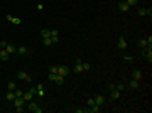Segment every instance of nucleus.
<instances>
[{
    "instance_id": "19",
    "label": "nucleus",
    "mask_w": 152,
    "mask_h": 113,
    "mask_svg": "<svg viewBox=\"0 0 152 113\" xmlns=\"http://www.w3.org/2000/svg\"><path fill=\"white\" fill-rule=\"evenodd\" d=\"M128 88H130V90H137V88H139V81H135V79H132V81L128 83Z\"/></svg>"
},
{
    "instance_id": "21",
    "label": "nucleus",
    "mask_w": 152,
    "mask_h": 113,
    "mask_svg": "<svg viewBox=\"0 0 152 113\" xmlns=\"http://www.w3.org/2000/svg\"><path fill=\"white\" fill-rule=\"evenodd\" d=\"M137 44H139L140 47H145V46H149V44H147V39H139V41H137ZM151 47H152V46H151Z\"/></svg>"
},
{
    "instance_id": "1",
    "label": "nucleus",
    "mask_w": 152,
    "mask_h": 113,
    "mask_svg": "<svg viewBox=\"0 0 152 113\" xmlns=\"http://www.w3.org/2000/svg\"><path fill=\"white\" fill-rule=\"evenodd\" d=\"M140 54L144 56V59H145V61H149V63H151V61H152V47H151V46L140 47Z\"/></svg>"
},
{
    "instance_id": "18",
    "label": "nucleus",
    "mask_w": 152,
    "mask_h": 113,
    "mask_svg": "<svg viewBox=\"0 0 152 113\" xmlns=\"http://www.w3.org/2000/svg\"><path fill=\"white\" fill-rule=\"evenodd\" d=\"M14 98H15V94H14V91H7V93H5V100H7V101H14Z\"/></svg>"
},
{
    "instance_id": "33",
    "label": "nucleus",
    "mask_w": 152,
    "mask_h": 113,
    "mask_svg": "<svg viewBox=\"0 0 152 113\" xmlns=\"http://www.w3.org/2000/svg\"><path fill=\"white\" fill-rule=\"evenodd\" d=\"M5 46H7V42H5V41H0V47H2V49H5Z\"/></svg>"
},
{
    "instance_id": "27",
    "label": "nucleus",
    "mask_w": 152,
    "mask_h": 113,
    "mask_svg": "<svg viewBox=\"0 0 152 113\" xmlns=\"http://www.w3.org/2000/svg\"><path fill=\"white\" fill-rule=\"evenodd\" d=\"M115 90H118V91H124V90H125V85H124V83H118V85L115 86Z\"/></svg>"
},
{
    "instance_id": "20",
    "label": "nucleus",
    "mask_w": 152,
    "mask_h": 113,
    "mask_svg": "<svg viewBox=\"0 0 152 113\" xmlns=\"http://www.w3.org/2000/svg\"><path fill=\"white\" fill-rule=\"evenodd\" d=\"M17 54H27V47H25V46L17 47Z\"/></svg>"
},
{
    "instance_id": "29",
    "label": "nucleus",
    "mask_w": 152,
    "mask_h": 113,
    "mask_svg": "<svg viewBox=\"0 0 152 113\" xmlns=\"http://www.w3.org/2000/svg\"><path fill=\"white\" fill-rule=\"evenodd\" d=\"M86 105H88V106H93V105H95V98H88V100H86Z\"/></svg>"
},
{
    "instance_id": "4",
    "label": "nucleus",
    "mask_w": 152,
    "mask_h": 113,
    "mask_svg": "<svg viewBox=\"0 0 152 113\" xmlns=\"http://www.w3.org/2000/svg\"><path fill=\"white\" fill-rule=\"evenodd\" d=\"M34 94H36V86H34V88H30L27 93H24V96H22V98H24V100H25V103H27V101H30V100H32V96H34Z\"/></svg>"
},
{
    "instance_id": "30",
    "label": "nucleus",
    "mask_w": 152,
    "mask_h": 113,
    "mask_svg": "<svg viewBox=\"0 0 152 113\" xmlns=\"http://www.w3.org/2000/svg\"><path fill=\"white\" fill-rule=\"evenodd\" d=\"M125 3H127L128 7H132V5H135V3H137V0H125Z\"/></svg>"
},
{
    "instance_id": "14",
    "label": "nucleus",
    "mask_w": 152,
    "mask_h": 113,
    "mask_svg": "<svg viewBox=\"0 0 152 113\" xmlns=\"http://www.w3.org/2000/svg\"><path fill=\"white\" fill-rule=\"evenodd\" d=\"M5 51H7L9 54H15V52H17V47H14V44H7V46H5Z\"/></svg>"
},
{
    "instance_id": "15",
    "label": "nucleus",
    "mask_w": 152,
    "mask_h": 113,
    "mask_svg": "<svg viewBox=\"0 0 152 113\" xmlns=\"http://www.w3.org/2000/svg\"><path fill=\"white\" fill-rule=\"evenodd\" d=\"M9 52H7V51H5V49H2V51H0V61H7V59H9Z\"/></svg>"
},
{
    "instance_id": "2",
    "label": "nucleus",
    "mask_w": 152,
    "mask_h": 113,
    "mask_svg": "<svg viewBox=\"0 0 152 113\" xmlns=\"http://www.w3.org/2000/svg\"><path fill=\"white\" fill-rule=\"evenodd\" d=\"M24 105H25V100H24L22 96H20V98H14V106H15V110L19 113L24 110Z\"/></svg>"
},
{
    "instance_id": "11",
    "label": "nucleus",
    "mask_w": 152,
    "mask_h": 113,
    "mask_svg": "<svg viewBox=\"0 0 152 113\" xmlns=\"http://www.w3.org/2000/svg\"><path fill=\"white\" fill-rule=\"evenodd\" d=\"M100 110H101V106H98V105H93V106H90V108H86L85 112H88V113H98L100 112Z\"/></svg>"
},
{
    "instance_id": "8",
    "label": "nucleus",
    "mask_w": 152,
    "mask_h": 113,
    "mask_svg": "<svg viewBox=\"0 0 152 113\" xmlns=\"http://www.w3.org/2000/svg\"><path fill=\"white\" fill-rule=\"evenodd\" d=\"M95 103L98 105V106H103L105 105V96L103 94H96L95 96Z\"/></svg>"
},
{
    "instance_id": "23",
    "label": "nucleus",
    "mask_w": 152,
    "mask_h": 113,
    "mask_svg": "<svg viewBox=\"0 0 152 113\" xmlns=\"http://www.w3.org/2000/svg\"><path fill=\"white\" fill-rule=\"evenodd\" d=\"M81 64H83V63H81ZM81 64H76V66L73 68V71H75V73H78V74H79V73L83 71V66H81Z\"/></svg>"
},
{
    "instance_id": "6",
    "label": "nucleus",
    "mask_w": 152,
    "mask_h": 113,
    "mask_svg": "<svg viewBox=\"0 0 152 113\" xmlns=\"http://www.w3.org/2000/svg\"><path fill=\"white\" fill-rule=\"evenodd\" d=\"M7 20L12 22L14 25H20V24H22V20H20L19 17H14V15H7Z\"/></svg>"
},
{
    "instance_id": "22",
    "label": "nucleus",
    "mask_w": 152,
    "mask_h": 113,
    "mask_svg": "<svg viewBox=\"0 0 152 113\" xmlns=\"http://www.w3.org/2000/svg\"><path fill=\"white\" fill-rule=\"evenodd\" d=\"M41 36H42V37H51V30H48V29H42V30H41Z\"/></svg>"
},
{
    "instance_id": "12",
    "label": "nucleus",
    "mask_w": 152,
    "mask_h": 113,
    "mask_svg": "<svg viewBox=\"0 0 152 113\" xmlns=\"http://www.w3.org/2000/svg\"><path fill=\"white\" fill-rule=\"evenodd\" d=\"M118 9L122 10V12H128V9H130V7L125 3V0H120V2H118Z\"/></svg>"
},
{
    "instance_id": "26",
    "label": "nucleus",
    "mask_w": 152,
    "mask_h": 113,
    "mask_svg": "<svg viewBox=\"0 0 152 113\" xmlns=\"http://www.w3.org/2000/svg\"><path fill=\"white\" fill-rule=\"evenodd\" d=\"M14 94H15V98H20V96H24V91H22V90H15Z\"/></svg>"
},
{
    "instance_id": "5",
    "label": "nucleus",
    "mask_w": 152,
    "mask_h": 113,
    "mask_svg": "<svg viewBox=\"0 0 152 113\" xmlns=\"http://www.w3.org/2000/svg\"><path fill=\"white\" fill-rule=\"evenodd\" d=\"M57 74H61V76L66 78V76L69 74V68L68 66H57Z\"/></svg>"
},
{
    "instance_id": "13",
    "label": "nucleus",
    "mask_w": 152,
    "mask_h": 113,
    "mask_svg": "<svg viewBox=\"0 0 152 113\" xmlns=\"http://www.w3.org/2000/svg\"><path fill=\"white\" fill-rule=\"evenodd\" d=\"M117 46H118V49H120V51H124V49H127V41H125L124 37H120V39H118V44H117Z\"/></svg>"
},
{
    "instance_id": "25",
    "label": "nucleus",
    "mask_w": 152,
    "mask_h": 113,
    "mask_svg": "<svg viewBox=\"0 0 152 113\" xmlns=\"http://www.w3.org/2000/svg\"><path fill=\"white\" fill-rule=\"evenodd\" d=\"M9 90H10V91H15V90H17V85H15L14 81H10V83H9Z\"/></svg>"
},
{
    "instance_id": "28",
    "label": "nucleus",
    "mask_w": 152,
    "mask_h": 113,
    "mask_svg": "<svg viewBox=\"0 0 152 113\" xmlns=\"http://www.w3.org/2000/svg\"><path fill=\"white\" fill-rule=\"evenodd\" d=\"M81 66H83V71H90V69H91V66H90V63H83Z\"/></svg>"
},
{
    "instance_id": "16",
    "label": "nucleus",
    "mask_w": 152,
    "mask_h": 113,
    "mask_svg": "<svg viewBox=\"0 0 152 113\" xmlns=\"http://www.w3.org/2000/svg\"><path fill=\"white\" fill-rule=\"evenodd\" d=\"M36 94H37V96H41V98L44 96V88H42V85H37V86H36Z\"/></svg>"
},
{
    "instance_id": "35",
    "label": "nucleus",
    "mask_w": 152,
    "mask_h": 113,
    "mask_svg": "<svg viewBox=\"0 0 152 113\" xmlns=\"http://www.w3.org/2000/svg\"><path fill=\"white\" fill-rule=\"evenodd\" d=\"M112 90H115V85H112V83H110V85H108V91H112Z\"/></svg>"
},
{
    "instance_id": "31",
    "label": "nucleus",
    "mask_w": 152,
    "mask_h": 113,
    "mask_svg": "<svg viewBox=\"0 0 152 113\" xmlns=\"http://www.w3.org/2000/svg\"><path fill=\"white\" fill-rule=\"evenodd\" d=\"M49 73H54V74H57V66H51V68H49Z\"/></svg>"
},
{
    "instance_id": "9",
    "label": "nucleus",
    "mask_w": 152,
    "mask_h": 113,
    "mask_svg": "<svg viewBox=\"0 0 152 113\" xmlns=\"http://www.w3.org/2000/svg\"><path fill=\"white\" fill-rule=\"evenodd\" d=\"M132 78L135 81H140L142 79V71H139V69H133L132 71Z\"/></svg>"
},
{
    "instance_id": "10",
    "label": "nucleus",
    "mask_w": 152,
    "mask_h": 113,
    "mask_svg": "<svg viewBox=\"0 0 152 113\" xmlns=\"http://www.w3.org/2000/svg\"><path fill=\"white\" fill-rule=\"evenodd\" d=\"M120 96H122V91H118V90H112L110 91V98L112 100H118Z\"/></svg>"
},
{
    "instance_id": "34",
    "label": "nucleus",
    "mask_w": 152,
    "mask_h": 113,
    "mask_svg": "<svg viewBox=\"0 0 152 113\" xmlns=\"http://www.w3.org/2000/svg\"><path fill=\"white\" fill-rule=\"evenodd\" d=\"M124 59H125V61H133L132 56H124Z\"/></svg>"
},
{
    "instance_id": "3",
    "label": "nucleus",
    "mask_w": 152,
    "mask_h": 113,
    "mask_svg": "<svg viewBox=\"0 0 152 113\" xmlns=\"http://www.w3.org/2000/svg\"><path fill=\"white\" fill-rule=\"evenodd\" d=\"M27 112L42 113V108H39V106H37V103H34V101H27Z\"/></svg>"
},
{
    "instance_id": "17",
    "label": "nucleus",
    "mask_w": 152,
    "mask_h": 113,
    "mask_svg": "<svg viewBox=\"0 0 152 113\" xmlns=\"http://www.w3.org/2000/svg\"><path fill=\"white\" fill-rule=\"evenodd\" d=\"M54 81H56V85H63V83H64V76L54 74Z\"/></svg>"
},
{
    "instance_id": "7",
    "label": "nucleus",
    "mask_w": 152,
    "mask_h": 113,
    "mask_svg": "<svg viewBox=\"0 0 152 113\" xmlns=\"http://www.w3.org/2000/svg\"><path fill=\"white\" fill-rule=\"evenodd\" d=\"M17 78L22 79V81H30V76H29L25 71H19V73H17Z\"/></svg>"
},
{
    "instance_id": "32",
    "label": "nucleus",
    "mask_w": 152,
    "mask_h": 113,
    "mask_svg": "<svg viewBox=\"0 0 152 113\" xmlns=\"http://www.w3.org/2000/svg\"><path fill=\"white\" fill-rule=\"evenodd\" d=\"M137 14H139V15H145V9H139V10H137Z\"/></svg>"
},
{
    "instance_id": "24",
    "label": "nucleus",
    "mask_w": 152,
    "mask_h": 113,
    "mask_svg": "<svg viewBox=\"0 0 152 113\" xmlns=\"http://www.w3.org/2000/svg\"><path fill=\"white\" fill-rule=\"evenodd\" d=\"M42 44H44V46H51V44H52L51 37H42Z\"/></svg>"
}]
</instances>
